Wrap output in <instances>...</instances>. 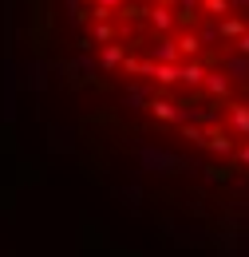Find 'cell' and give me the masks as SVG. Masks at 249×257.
Wrapping results in <instances>:
<instances>
[{"label": "cell", "mask_w": 249, "mask_h": 257, "mask_svg": "<svg viewBox=\"0 0 249 257\" xmlns=\"http://www.w3.org/2000/svg\"><path fill=\"white\" fill-rule=\"evenodd\" d=\"M67 16L131 115L249 178V0H67Z\"/></svg>", "instance_id": "1"}]
</instances>
